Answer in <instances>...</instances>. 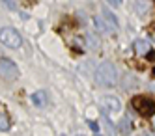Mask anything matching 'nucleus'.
<instances>
[{"instance_id": "nucleus-15", "label": "nucleus", "mask_w": 155, "mask_h": 136, "mask_svg": "<svg viewBox=\"0 0 155 136\" xmlns=\"http://www.w3.org/2000/svg\"><path fill=\"white\" fill-rule=\"evenodd\" d=\"M90 127H92V131H95V132H97V131H99V127H97V123H94V121H92V123H90Z\"/></svg>"}, {"instance_id": "nucleus-17", "label": "nucleus", "mask_w": 155, "mask_h": 136, "mask_svg": "<svg viewBox=\"0 0 155 136\" xmlns=\"http://www.w3.org/2000/svg\"><path fill=\"white\" fill-rule=\"evenodd\" d=\"M138 2H148V0H138Z\"/></svg>"}, {"instance_id": "nucleus-9", "label": "nucleus", "mask_w": 155, "mask_h": 136, "mask_svg": "<svg viewBox=\"0 0 155 136\" xmlns=\"http://www.w3.org/2000/svg\"><path fill=\"white\" fill-rule=\"evenodd\" d=\"M95 26H97V30H101V32H110V28H108V24L105 22L103 17H95ZM110 34H112V32H110Z\"/></svg>"}, {"instance_id": "nucleus-10", "label": "nucleus", "mask_w": 155, "mask_h": 136, "mask_svg": "<svg viewBox=\"0 0 155 136\" xmlns=\"http://www.w3.org/2000/svg\"><path fill=\"white\" fill-rule=\"evenodd\" d=\"M86 43H88V47H90L92 50H97V49H99V39H97L95 36H92V34L86 37Z\"/></svg>"}, {"instance_id": "nucleus-14", "label": "nucleus", "mask_w": 155, "mask_h": 136, "mask_svg": "<svg viewBox=\"0 0 155 136\" xmlns=\"http://www.w3.org/2000/svg\"><path fill=\"white\" fill-rule=\"evenodd\" d=\"M4 4H6V6H8L9 9H15V4L12 2V0H4Z\"/></svg>"}, {"instance_id": "nucleus-6", "label": "nucleus", "mask_w": 155, "mask_h": 136, "mask_svg": "<svg viewBox=\"0 0 155 136\" xmlns=\"http://www.w3.org/2000/svg\"><path fill=\"white\" fill-rule=\"evenodd\" d=\"M103 19H105V22L108 24V28H110V32H118V19L114 17V13L110 9H107V8H103Z\"/></svg>"}, {"instance_id": "nucleus-13", "label": "nucleus", "mask_w": 155, "mask_h": 136, "mask_svg": "<svg viewBox=\"0 0 155 136\" xmlns=\"http://www.w3.org/2000/svg\"><path fill=\"white\" fill-rule=\"evenodd\" d=\"M146 56H148V60L155 62V52H153V50H148V52H146Z\"/></svg>"}, {"instance_id": "nucleus-5", "label": "nucleus", "mask_w": 155, "mask_h": 136, "mask_svg": "<svg viewBox=\"0 0 155 136\" xmlns=\"http://www.w3.org/2000/svg\"><path fill=\"white\" fill-rule=\"evenodd\" d=\"M101 103H103V108L107 112H110V114H118V112H121V103L116 97H103Z\"/></svg>"}, {"instance_id": "nucleus-2", "label": "nucleus", "mask_w": 155, "mask_h": 136, "mask_svg": "<svg viewBox=\"0 0 155 136\" xmlns=\"http://www.w3.org/2000/svg\"><path fill=\"white\" fill-rule=\"evenodd\" d=\"M131 105L140 116H151L155 112V101L146 97V95H137L131 99Z\"/></svg>"}, {"instance_id": "nucleus-11", "label": "nucleus", "mask_w": 155, "mask_h": 136, "mask_svg": "<svg viewBox=\"0 0 155 136\" xmlns=\"http://www.w3.org/2000/svg\"><path fill=\"white\" fill-rule=\"evenodd\" d=\"M9 129V118L6 114L0 116V131H8Z\"/></svg>"}, {"instance_id": "nucleus-7", "label": "nucleus", "mask_w": 155, "mask_h": 136, "mask_svg": "<svg viewBox=\"0 0 155 136\" xmlns=\"http://www.w3.org/2000/svg\"><path fill=\"white\" fill-rule=\"evenodd\" d=\"M133 45H135V52H137V54H146V52L150 50V43H148L146 39H137Z\"/></svg>"}, {"instance_id": "nucleus-18", "label": "nucleus", "mask_w": 155, "mask_h": 136, "mask_svg": "<svg viewBox=\"0 0 155 136\" xmlns=\"http://www.w3.org/2000/svg\"><path fill=\"white\" fill-rule=\"evenodd\" d=\"M153 125H155V118H153Z\"/></svg>"}, {"instance_id": "nucleus-1", "label": "nucleus", "mask_w": 155, "mask_h": 136, "mask_svg": "<svg viewBox=\"0 0 155 136\" xmlns=\"http://www.w3.org/2000/svg\"><path fill=\"white\" fill-rule=\"evenodd\" d=\"M95 80H97L99 86H103V88L116 86V82H118V71H116V67L112 63H108V62L99 63L97 69H95Z\"/></svg>"}, {"instance_id": "nucleus-8", "label": "nucleus", "mask_w": 155, "mask_h": 136, "mask_svg": "<svg viewBox=\"0 0 155 136\" xmlns=\"http://www.w3.org/2000/svg\"><path fill=\"white\" fill-rule=\"evenodd\" d=\"M32 103H34L36 106H39V108H43L45 106V103H47V97H45V93L43 92H36V93H32Z\"/></svg>"}, {"instance_id": "nucleus-16", "label": "nucleus", "mask_w": 155, "mask_h": 136, "mask_svg": "<svg viewBox=\"0 0 155 136\" xmlns=\"http://www.w3.org/2000/svg\"><path fill=\"white\" fill-rule=\"evenodd\" d=\"M150 89H153V92H155V82H151V84H150Z\"/></svg>"}, {"instance_id": "nucleus-12", "label": "nucleus", "mask_w": 155, "mask_h": 136, "mask_svg": "<svg viewBox=\"0 0 155 136\" xmlns=\"http://www.w3.org/2000/svg\"><path fill=\"white\" fill-rule=\"evenodd\" d=\"M105 2H108V4L112 6V8H118V6L121 4V0H105Z\"/></svg>"}, {"instance_id": "nucleus-4", "label": "nucleus", "mask_w": 155, "mask_h": 136, "mask_svg": "<svg viewBox=\"0 0 155 136\" xmlns=\"http://www.w3.org/2000/svg\"><path fill=\"white\" fill-rule=\"evenodd\" d=\"M0 76L8 78V80H15V78H19V69L17 65L12 62V60H0Z\"/></svg>"}, {"instance_id": "nucleus-3", "label": "nucleus", "mask_w": 155, "mask_h": 136, "mask_svg": "<svg viewBox=\"0 0 155 136\" xmlns=\"http://www.w3.org/2000/svg\"><path fill=\"white\" fill-rule=\"evenodd\" d=\"M0 43H4L9 49H19L23 39H21L19 32L15 28H2L0 30Z\"/></svg>"}]
</instances>
